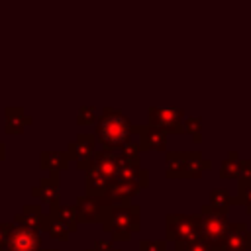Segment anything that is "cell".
<instances>
[{"label": "cell", "mask_w": 251, "mask_h": 251, "mask_svg": "<svg viewBox=\"0 0 251 251\" xmlns=\"http://www.w3.org/2000/svg\"><path fill=\"white\" fill-rule=\"evenodd\" d=\"M141 190V184L137 182H129V180H112L108 190L104 192L102 196V202L110 208V206H116V204H129V200L133 196H137Z\"/></svg>", "instance_id": "ba28073f"}, {"label": "cell", "mask_w": 251, "mask_h": 251, "mask_svg": "<svg viewBox=\"0 0 251 251\" xmlns=\"http://www.w3.org/2000/svg\"><path fill=\"white\" fill-rule=\"evenodd\" d=\"M94 122V108H82L78 114V124H92Z\"/></svg>", "instance_id": "7402d4cb"}, {"label": "cell", "mask_w": 251, "mask_h": 251, "mask_svg": "<svg viewBox=\"0 0 251 251\" xmlns=\"http://www.w3.org/2000/svg\"><path fill=\"white\" fill-rule=\"evenodd\" d=\"M139 155H141V147H139L137 137H131L126 145H122V147L118 149V157L127 159V161H137V163H139Z\"/></svg>", "instance_id": "ac0fdd59"}, {"label": "cell", "mask_w": 251, "mask_h": 251, "mask_svg": "<svg viewBox=\"0 0 251 251\" xmlns=\"http://www.w3.org/2000/svg\"><path fill=\"white\" fill-rule=\"evenodd\" d=\"M184 110L176 106H151L147 112V124L153 127L163 129L169 133H184L182 122H184Z\"/></svg>", "instance_id": "8992f818"}, {"label": "cell", "mask_w": 251, "mask_h": 251, "mask_svg": "<svg viewBox=\"0 0 251 251\" xmlns=\"http://www.w3.org/2000/svg\"><path fill=\"white\" fill-rule=\"evenodd\" d=\"M35 245H37V237L31 231H27V229L16 231V235H14V247L18 251H33Z\"/></svg>", "instance_id": "2e32d148"}, {"label": "cell", "mask_w": 251, "mask_h": 251, "mask_svg": "<svg viewBox=\"0 0 251 251\" xmlns=\"http://www.w3.org/2000/svg\"><path fill=\"white\" fill-rule=\"evenodd\" d=\"M94 145H96V137L94 135H88V133H82V135H78L76 143H73L69 147V153L78 159V167L80 169H84V165L88 163V159L94 155Z\"/></svg>", "instance_id": "4fadbf2b"}, {"label": "cell", "mask_w": 251, "mask_h": 251, "mask_svg": "<svg viewBox=\"0 0 251 251\" xmlns=\"http://www.w3.org/2000/svg\"><path fill=\"white\" fill-rule=\"evenodd\" d=\"M237 204H241L245 208V212L251 216V182H237V194H235Z\"/></svg>", "instance_id": "d6986e66"}, {"label": "cell", "mask_w": 251, "mask_h": 251, "mask_svg": "<svg viewBox=\"0 0 251 251\" xmlns=\"http://www.w3.org/2000/svg\"><path fill=\"white\" fill-rule=\"evenodd\" d=\"M182 131L192 135L196 143L202 141V118L200 116H186L182 122Z\"/></svg>", "instance_id": "e0dca14e"}, {"label": "cell", "mask_w": 251, "mask_h": 251, "mask_svg": "<svg viewBox=\"0 0 251 251\" xmlns=\"http://www.w3.org/2000/svg\"><path fill=\"white\" fill-rule=\"evenodd\" d=\"M239 173H241V159H239L237 151H229L220 167V176L222 178H239Z\"/></svg>", "instance_id": "9a60e30c"}, {"label": "cell", "mask_w": 251, "mask_h": 251, "mask_svg": "<svg viewBox=\"0 0 251 251\" xmlns=\"http://www.w3.org/2000/svg\"><path fill=\"white\" fill-rule=\"evenodd\" d=\"M175 251H212L206 241L198 239L192 243H175Z\"/></svg>", "instance_id": "44dd1931"}, {"label": "cell", "mask_w": 251, "mask_h": 251, "mask_svg": "<svg viewBox=\"0 0 251 251\" xmlns=\"http://www.w3.org/2000/svg\"><path fill=\"white\" fill-rule=\"evenodd\" d=\"M90 251H94V249H90ZM112 251H120V249H112Z\"/></svg>", "instance_id": "603a6c76"}, {"label": "cell", "mask_w": 251, "mask_h": 251, "mask_svg": "<svg viewBox=\"0 0 251 251\" xmlns=\"http://www.w3.org/2000/svg\"><path fill=\"white\" fill-rule=\"evenodd\" d=\"M135 135V124L131 120L116 110V108H104L102 116L96 122V139L104 145V149L116 151L122 145H126Z\"/></svg>", "instance_id": "6da1fadb"}, {"label": "cell", "mask_w": 251, "mask_h": 251, "mask_svg": "<svg viewBox=\"0 0 251 251\" xmlns=\"http://www.w3.org/2000/svg\"><path fill=\"white\" fill-rule=\"evenodd\" d=\"M139 251H167V241L163 239H141Z\"/></svg>", "instance_id": "ffe728a7"}, {"label": "cell", "mask_w": 251, "mask_h": 251, "mask_svg": "<svg viewBox=\"0 0 251 251\" xmlns=\"http://www.w3.org/2000/svg\"><path fill=\"white\" fill-rule=\"evenodd\" d=\"M200 216H202L200 237H202V241L208 243V247L212 251H216L224 243V239H226V235L229 231L231 222L227 220L226 212H220V210L212 208L210 204H204L200 208Z\"/></svg>", "instance_id": "5b68a950"}, {"label": "cell", "mask_w": 251, "mask_h": 251, "mask_svg": "<svg viewBox=\"0 0 251 251\" xmlns=\"http://www.w3.org/2000/svg\"><path fill=\"white\" fill-rule=\"evenodd\" d=\"M106 212L108 206L102 202V198H94V196L78 198V218L82 222H104Z\"/></svg>", "instance_id": "7c38bea8"}, {"label": "cell", "mask_w": 251, "mask_h": 251, "mask_svg": "<svg viewBox=\"0 0 251 251\" xmlns=\"http://www.w3.org/2000/svg\"><path fill=\"white\" fill-rule=\"evenodd\" d=\"M216 251H251V231L247 224L245 222L231 224L224 243Z\"/></svg>", "instance_id": "9c48e42d"}, {"label": "cell", "mask_w": 251, "mask_h": 251, "mask_svg": "<svg viewBox=\"0 0 251 251\" xmlns=\"http://www.w3.org/2000/svg\"><path fill=\"white\" fill-rule=\"evenodd\" d=\"M84 171L90 176H98V178L112 182V180H116V175H118V155L110 149L94 151V155L88 159Z\"/></svg>", "instance_id": "52a82bcc"}, {"label": "cell", "mask_w": 251, "mask_h": 251, "mask_svg": "<svg viewBox=\"0 0 251 251\" xmlns=\"http://www.w3.org/2000/svg\"><path fill=\"white\" fill-rule=\"evenodd\" d=\"M233 204H237V200H235V196H231L227 190H224V188H214V190L210 192V206H212V208H216V210L227 214Z\"/></svg>", "instance_id": "5bb4252c"}, {"label": "cell", "mask_w": 251, "mask_h": 251, "mask_svg": "<svg viewBox=\"0 0 251 251\" xmlns=\"http://www.w3.org/2000/svg\"><path fill=\"white\" fill-rule=\"evenodd\" d=\"M135 135L139 141L141 151H165L167 153V133L153 126H137L135 124Z\"/></svg>", "instance_id": "30bf717a"}, {"label": "cell", "mask_w": 251, "mask_h": 251, "mask_svg": "<svg viewBox=\"0 0 251 251\" xmlns=\"http://www.w3.org/2000/svg\"><path fill=\"white\" fill-rule=\"evenodd\" d=\"M116 178L137 182V184H141V188H145L149 184L147 169H143L137 161H127V159H122V157H118V175H116Z\"/></svg>", "instance_id": "8fae6325"}, {"label": "cell", "mask_w": 251, "mask_h": 251, "mask_svg": "<svg viewBox=\"0 0 251 251\" xmlns=\"http://www.w3.org/2000/svg\"><path fill=\"white\" fill-rule=\"evenodd\" d=\"M212 169V161L202 151H167L165 175L169 178H200Z\"/></svg>", "instance_id": "3957f363"}, {"label": "cell", "mask_w": 251, "mask_h": 251, "mask_svg": "<svg viewBox=\"0 0 251 251\" xmlns=\"http://www.w3.org/2000/svg\"><path fill=\"white\" fill-rule=\"evenodd\" d=\"M141 227V210L137 204H116L110 206L104 218V231L114 241H127Z\"/></svg>", "instance_id": "7a4b0ae2"}, {"label": "cell", "mask_w": 251, "mask_h": 251, "mask_svg": "<svg viewBox=\"0 0 251 251\" xmlns=\"http://www.w3.org/2000/svg\"><path fill=\"white\" fill-rule=\"evenodd\" d=\"M202 216L200 214H167L165 218V235L167 241L175 243H192L200 237Z\"/></svg>", "instance_id": "277c9868"}]
</instances>
